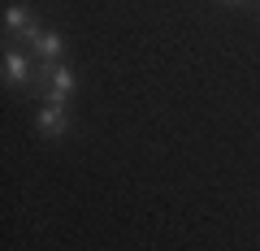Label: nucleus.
Instances as JSON below:
<instances>
[{"label":"nucleus","mask_w":260,"mask_h":251,"mask_svg":"<svg viewBox=\"0 0 260 251\" xmlns=\"http://www.w3.org/2000/svg\"><path fill=\"white\" fill-rule=\"evenodd\" d=\"M30 48H35L39 56H44V65H61V56H65V44H61V35H56V30H30Z\"/></svg>","instance_id":"f03ea898"},{"label":"nucleus","mask_w":260,"mask_h":251,"mask_svg":"<svg viewBox=\"0 0 260 251\" xmlns=\"http://www.w3.org/2000/svg\"><path fill=\"white\" fill-rule=\"evenodd\" d=\"M35 126H39V134H48V139H61L65 126H70V117H65V104H52V100H48L44 109H39Z\"/></svg>","instance_id":"7ed1b4c3"},{"label":"nucleus","mask_w":260,"mask_h":251,"mask_svg":"<svg viewBox=\"0 0 260 251\" xmlns=\"http://www.w3.org/2000/svg\"><path fill=\"white\" fill-rule=\"evenodd\" d=\"M0 74H5V83H9V87H22V83L30 78V65H26V56L9 48V52H5V65H0Z\"/></svg>","instance_id":"20e7f679"},{"label":"nucleus","mask_w":260,"mask_h":251,"mask_svg":"<svg viewBox=\"0 0 260 251\" xmlns=\"http://www.w3.org/2000/svg\"><path fill=\"white\" fill-rule=\"evenodd\" d=\"M5 30H18V35H30V30H35V18H30V9H22V5L5 9Z\"/></svg>","instance_id":"39448f33"},{"label":"nucleus","mask_w":260,"mask_h":251,"mask_svg":"<svg viewBox=\"0 0 260 251\" xmlns=\"http://www.w3.org/2000/svg\"><path fill=\"white\" fill-rule=\"evenodd\" d=\"M74 87H78V78H74V69L65 65H48V95H52V104H65L70 95H74Z\"/></svg>","instance_id":"f257e3e1"}]
</instances>
